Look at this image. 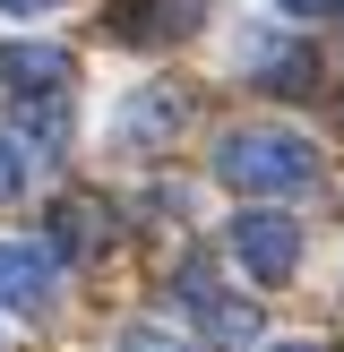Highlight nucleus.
I'll use <instances>...</instances> for the list:
<instances>
[{"mask_svg":"<svg viewBox=\"0 0 344 352\" xmlns=\"http://www.w3.org/2000/svg\"><path fill=\"white\" fill-rule=\"evenodd\" d=\"M215 181L241 189V198H292V189L319 181V146H310L301 129L258 120V129H233V138L215 146Z\"/></svg>","mask_w":344,"mask_h":352,"instance_id":"1","label":"nucleus"},{"mask_svg":"<svg viewBox=\"0 0 344 352\" xmlns=\"http://www.w3.org/2000/svg\"><path fill=\"white\" fill-rule=\"evenodd\" d=\"M233 258L250 284H284L301 267V223L275 215V206H250V215H233Z\"/></svg>","mask_w":344,"mask_h":352,"instance_id":"2","label":"nucleus"},{"mask_svg":"<svg viewBox=\"0 0 344 352\" xmlns=\"http://www.w3.org/2000/svg\"><path fill=\"white\" fill-rule=\"evenodd\" d=\"M0 86H17V95H61L69 86V52L61 43H0Z\"/></svg>","mask_w":344,"mask_h":352,"instance_id":"3","label":"nucleus"},{"mask_svg":"<svg viewBox=\"0 0 344 352\" xmlns=\"http://www.w3.org/2000/svg\"><path fill=\"white\" fill-rule=\"evenodd\" d=\"M181 112H189V95H172V86H138V95L120 103V138H129V146H164V138L181 129Z\"/></svg>","mask_w":344,"mask_h":352,"instance_id":"4","label":"nucleus"},{"mask_svg":"<svg viewBox=\"0 0 344 352\" xmlns=\"http://www.w3.org/2000/svg\"><path fill=\"white\" fill-rule=\"evenodd\" d=\"M52 292V258L34 241H0V309H43Z\"/></svg>","mask_w":344,"mask_h":352,"instance_id":"5","label":"nucleus"},{"mask_svg":"<svg viewBox=\"0 0 344 352\" xmlns=\"http://www.w3.org/2000/svg\"><path fill=\"white\" fill-rule=\"evenodd\" d=\"M43 232H52V258H95L103 241H112V215H103L95 198H61Z\"/></svg>","mask_w":344,"mask_h":352,"instance_id":"6","label":"nucleus"},{"mask_svg":"<svg viewBox=\"0 0 344 352\" xmlns=\"http://www.w3.org/2000/svg\"><path fill=\"white\" fill-rule=\"evenodd\" d=\"M17 129H26L34 138V146H61V138H69V112H61V95H17Z\"/></svg>","mask_w":344,"mask_h":352,"instance_id":"7","label":"nucleus"},{"mask_svg":"<svg viewBox=\"0 0 344 352\" xmlns=\"http://www.w3.org/2000/svg\"><path fill=\"white\" fill-rule=\"evenodd\" d=\"M120 352H189V344L164 336V327H129V336H120Z\"/></svg>","mask_w":344,"mask_h":352,"instance_id":"8","label":"nucleus"},{"mask_svg":"<svg viewBox=\"0 0 344 352\" xmlns=\"http://www.w3.org/2000/svg\"><path fill=\"white\" fill-rule=\"evenodd\" d=\"M17 189H26V155L0 138V198H17Z\"/></svg>","mask_w":344,"mask_h":352,"instance_id":"9","label":"nucleus"},{"mask_svg":"<svg viewBox=\"0 0 344 352\" xmlns=\"http://www.w3.org/2000/svg\"><path fill=\"white\" fill-rule=\"evenodd\" d=\"M284 17H301V26H319V17H344V0H275Z\"/></svg>","mask_w":344,"mask_h":352,"instance_id":"10","label":"nucleus"},{"mask_svg":"<svg viewBox=\"0 0 344 352\" xmlns=\"http://www.w3.org/2000/svg\"><path fill=\"white\" fill-rule=\"evenodd\" d=\"M0 9H9V17H52L61 0H0Z\"/></svg>","mask_w":344,"mask_h":352,"instance_id":"11","label":"nucleus"},{"mask_svg":"<svg viewBox=\"0 0 344 352\" xmlns=\"http://www.w3.org/2000/svg\"><path fill=\"white\" fill-rule=\"evenodd\" d=\"M275 352H319V344H275Z\"/></svg>","mask_w":344,"mask_h":352,"instance_id":"12","label":"nucleus"}]
</instances>
